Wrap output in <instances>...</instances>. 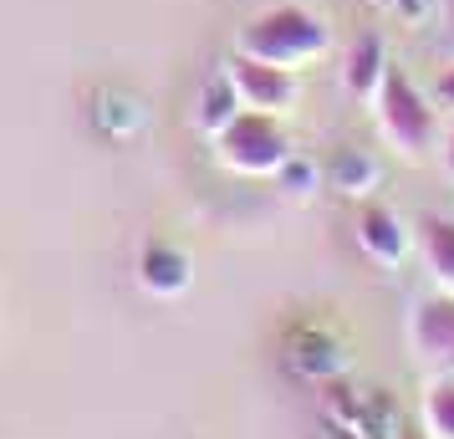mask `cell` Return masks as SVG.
Masks as SVG:
<instances>
[{
	"label": "cell",
	"instance_id": "cell-10",
	"mask_svg": "<svg viewBox=\"0 0 454 439\" xmlns=\"http://www.w3.org/2000/svg\"><path fill=\"white\" fill-rule=\"evenodd\" d=\"M246 113V103H240V92H235V82H230L225 72L220 77H209L205 92H200V113H194V123H200V133H209V138H220L235 118Z\"/></svg>",
	"mask_w": 454,
	"mask_h": 439
},
{
	"label": "cell",
	"instance_id": "cell-12",
	"mask_svg": "<svg viewBox=\"0 0 454 439\" xmlns=\"http://www.w3.org/2000/svg\"><path fill=\"white\" fill-rule=\"evenodd\" d=\"M327 179L342 189V194H363V189H372L378 169H372V159L363 153V148H342V153L327 164Z\"/></svg>",
	"mask_w": 454,
	"mask_h": 439
},
{
	"label": "cell",
	"instance_id": "cell-2",
	"mask_svg": "<svg viewBox=\"0 0 454 439\" xmlns=\"http://www.w3.org/2000/svg\"><path fill=\"white\" fill-rule=\"evenodd\" d=\"M215 153H220V164L225 169L246 174V179H270V174L286 169L291 138H286V128H281L276 113H255V107H246V113L215 138Z\"/></svg>",
	"mask_w": 454,
	"mask_h": 439
},
{
	"label": "cell",
	"instance_id": "cell-14",
	"mask_svg": "<svg viewBox=\"0 0 454 439\" xmlns=\"http://www.w3.org/2000/svg\"><path fill=\"white\" fill-rule=\"evenodd\" d=\"M434 107H454V67L434 82Z\"/></svg>",
	"mask_w": 454,
	"mask_h": 439
},
{
	"label": "cell",
	"instance_id": "cell-3",
	"mask_svg": "<svg viewBox=\"0 0 454 439\" xmlns=\"http://www.w3.org/2000/svg\"><path fill=\"white\" fill-rule=\"evenodd\" d=\"M378 128L403 159H424L434 148V133H439V118H434V98H424L409 77L388 72V82L378 92Z\"/></svg>",
	"mask_w": 454,
	"mask_h": 439
},
{
	"label": "cell",
	"instance_id": "cell-13",
	"mask_svg": "<svg viewBox=\"0 0 454 439\" xmlns=\"http://www.w3.org/2000/svg\"><path fill=\"white\" fill-rule=\"evenodd\" d=\"M276 179H281V184H286L291 194H307V189L317 184V169H311V164H301V159L291 153V159H286V169H281Z\"/></svg>",
	"mask_w": 454,
	"mask_h": 439
},
{
	"label": "cell",
	"instance_id": "cell-9",
	"mask_svg": "<svg viewBox=\"0 0 454 439\" xmlns=\"http://www.w3.org/2000/svg\"><path fill=\"white\" fill-rule=\"evenodd\" d=\"M419 251H424V266L434 271V281L454 296V220L424 215L419 220Z\"/></svg>",
	"mask_w": 454,
	"mask_h": 439
},
{
	"label": "cell",
	"instance_id": "cell-16",
	"mask_svg": "<svg viewBox=\"0 0 454 439\" xmlns=\"http://www.w3.org/2000/svg\"><path fill=\"white\" fill-rule=\"evenodd\" d=\"M403 439H429V435H403Z\"/></svg>",
	"mask_w": 454,
	"mask_h": 439
},
{
	"label": "cell",
	"instance_id": "cell-11",
	"mask_svg": "<svg viewBox=\"0 0 454 439\" xmlns=\"http://www.w3.org/2000/svg\"><path fill=\"white\" fill-rule=\"evenodd\" d=\"M419 419H424V435L429 439H454V373L434 378L429 388H424Z\"/></svg>",
	"mask_w": 454,
	"mask_h": 439
},
{
	"label": "cell",
	"instance_id": "cell-6",
	"mask_svg": "<svg viewBox=\"0 0 454 439\" xmlns=\"http://www.w3.org/2000/svg\"><path fill=\"white\" fill-rule=\"evenodd\" d=\"M357 246L378 266H398L409 255V225L388 205H363V215H357Z\"/></svg>",
	"mask_w": 454,
	"mask_h": 439
},
{
	"label": "cell",
	"instance_id": "cell-8",
	"mask_svg": "<svg viewBox=\"0 0 454 439\" xmlns=\"http://www.w3.org/2000/svg\"><path fill=\"white\" fill-rule=\"evenodd\" d=\"M342 82H348V92L357 103H368V98L383 92V82H388V57H383V42H378L372 31H363V36L352 42L348 67H342Z\"/></svg>",
	"mask_w": 454,
	"mask_h": 439
},
{
	"label": "cell",
	"instance_id": "cell-15",
	"mask_svg": "<svg viewBox=\"0 0 454 439\" xmlns=\"http://www.w3.org/2000/svg\"><path fill=\"white\" fill-rule=\"evenodd\" d=\"M444 164H450V174H454V128H450V144H444Z\"/></svg>",
	"mask_w": 454,
	"mask_h": 439
},
{
	"label": "cell",
	"instance_id": "cell-5",
	"mask_svg": "<svg viewBox=\"0 0 454 439\" xmlns=\"http://www.w3.org/2000/svg\"><path fill=\"white\" fill-rule=\"evenodd\" d=\"M409 337L413 348L434 363H450L454 373V296H429V302H419L413 307V322H409Z\"/></svg>",
	"mask_w": 454,
	"mask_h": 439
},
{
	"label": "cell",
	"instance_id": "cell-1",
	"mask_svg": "<svg viewBox=\"0 0 454 439\" xmlns=\"http://www.w3.org/2000/svg\"><path fill=\"white\" fill-rule=\"evenodd\" d=\"M327 46H332V31L307 5H270L240 31V57L281 67V72H301V67L322 62Z\"/></svg>",
	"mask_w": 454,
	"mask_h": 439
},
{
	"label": "cell",
	"instance_id": "cell-7",
	"mask_svg": "<svg viewBox=\"0 0 454 439\" xmlns=\"http://www.w3.org/2000/svg\"><path fill=\"white\" fill-rule=\"evenodd\" d=\"M189 276H194L189 255L179 251V246H168V240H148L144 255H138V281H144V292H153V296L189 292Z\"/></svg>",
	"mask_w": 454,
	"mask_h": 439
},
{
	"label": "cell",
	"instance_id": "cell-4",
	"mask_svg": "<svg viewBox=\"0 0 454 439\" xmlns=\"http://www.w3.org/2000/svg\"><path fill=\"white\" fill-rule=\"evenodd\" d=\"M225 77L235 82V92H240V103L255 107V113H291L296 107V77L291 72H281V67H266V62H250V57H240L235 51V62H225Z\"/></svg>",
	"mask_w": 454,
	"mask_h": 439
}]
</instances>
